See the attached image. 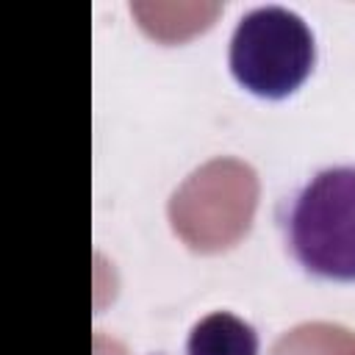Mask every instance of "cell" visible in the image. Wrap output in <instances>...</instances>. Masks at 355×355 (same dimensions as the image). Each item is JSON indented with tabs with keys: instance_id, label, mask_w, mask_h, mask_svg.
I'll return each mask as SVG.
<instances>
[{
	"instance_id": "7a4b0ae2",
	"label": "cell",
	"mask_w": 355,
	"mask_h": 355,
	"mask_svg": "<svg viewBox=\"0 0 355 355\" xmlns=\"http://www.w3.org/2000/svg\"><path fill=\"white\" fill-rule=\"evenodd\" d=\"M227 64L241 89L263 100L294 94L316 64L308 22L286 6H258L233 28Z\"/></svg>"
},
{
	"instance_id": "3957f363",
	"label": "cell",
	"mask_w": 355,
	"mask_h": 355,
	"mask_svg": "<svg viewBox=\"0 0 355 355\" xmlns=\"http://www.w3.org/2000/svg\"><path fill=\"white\" fill-rule=\"evenodd\" d=\"M258 330L230 311L202 316L186 338V355H258Z\"/></svg>"
},
{
	"instance_id": "6da1fadb",
	"label": "cell",
	"mask_w": 355,
	"mask_h": 355,
	"mask_svg": "<svg viewBox=\"0 0 355 355\" xmlns=\"http://www.w3.org/2000/svg\"><path fill=\"white\" fill-rule=\"evenodd\" d=\"M291 258L319 280L355 283V166H324L283 205Z\"/></svg>"
}]
</instances>
